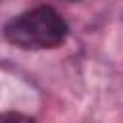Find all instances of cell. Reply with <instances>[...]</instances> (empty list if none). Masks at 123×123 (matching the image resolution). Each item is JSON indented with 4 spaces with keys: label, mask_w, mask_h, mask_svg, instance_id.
I'll list each match as a JSON object with an SVG mask.
<instances>
[{
    "label": "cell",
    "mask_w": 123,
    "mask_h": 123,
    "mask_svg": "<svg viewBox=\"0 0 123 123\" xmlns=\"http://www.w3.org/2000/svg\"><path fill=\"white\" fill-rule=\"evenodd\" d=\"M65 35L67 23L50 6H38L25 12L13 17L4 29L6 40L23 50L56 48L65 40Z\"/></svg>",
    "instance_id": "6da1fadb"
},
{
    "label": "cell",
    "mask_w": 123,
    "mask_h": 123,
    "mask_svg": "<svg viewBox=\"0 0 123 123\" xmlns=\"http://www.w3.org/2000/svg\"><path fill=\"white\" fill-rule=\"evenodd\" d=\"M0 123H33V119L21 113L8 111V113H0Z\"/></svg>",
    "instance_id": "7a4b0ae2"
}]
</instances>
